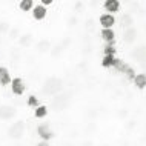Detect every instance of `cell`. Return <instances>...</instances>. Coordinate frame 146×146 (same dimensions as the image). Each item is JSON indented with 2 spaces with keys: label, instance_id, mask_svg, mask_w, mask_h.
Returning a JSON list of instances; mask_svg holds the SVG:
<instances>
[{
  "label": "cell",
  "instance_id": "4fadbf2b",
  "mask_svg": "<svg viewBox=\"0 0 146 146\" xmlns=\"http://www.w3.org/2000/svg\"><path fill=\"white\" fill-rule=\"evenodd\" d=\"M121 72H125L126 77H128L129 80H134V78H135V76H137V74H134V69L131 68V66H128V65L125 66V69L121 71Z\"/></svg>",
  "mask_w": 146,
  "mask_h": 146
},
{
  "label": "cell",
  "instance_id": "2e32d148",
  "mask_svg": "<svg viewBox=\"0 0 146 146\" xmlns=\"http://www.w3.org/2000/svg\"><path fill=\"white\" fill-rule=\"evenodd\" d=\"M28 105L33 106V108H38V100H37L34 96H31V97L28 98Z\"/></svg>",
  "mask_w": 146,
  "mask_h": 146
},
{
  "label": "cell",
  "instance_id": "9a60e30c",
  "mask_svg": "<svg viewBox=\"0 0 146 146\" xmlns=\"http://www.w3.org/2000/svg\"><path fill=\"white\" fill-rule=\"evenodd\" d=\"M33 5H34V3L31 2V0H25V2H20V8H22L23 11H29L31 8H33Z\"/></svg>",
  "mask_w": 146,
  "mask_h": 146
},
{
  "label": "cell",
  "instance_id": "ba28073f",
  "mask_svg": "<svg viewBox=\"0 0 146 146\" xmlns=\"http://www.w3.org/2000/svg\"><path fill=\"white\" fill-rule=\"evenodd\" d=\"M115 62H117V58L114 56H105L103 60H102V65L105 68H112V66H115Z\"/></svg>",
  "mask_w": 146,
  "mask_h": 146
},
{
  "label": "cell",
  "instance_id": "7a4b0ae2",
  "mask_svg": "<svg viewBox=\"0 0 146 146\" xmlns=\"http://www.w3.org/2000/svg\"><path fill=\"white\" fill-rule=\"evenodd\" d=\"M11 88H13L14 94L20 96V94H23V91H25V85H23V82L20 78H14V80L11 82Z\"/></svg>",
  "mask_w": 146,
  "mask_h": 146
},
{
  "label": "cell",
  "instance_id": "52a82bcc",
  "mask_svg": "<svg viewBox=\"0 0 146 146\" xmlns=\"http://www.w3.org/2000/svg\"><path fill=\"white\" fill-rule=\"evenodd\" d=\"M135 37H137V31L134 29V28H129V29H126V31H125V35H123L125 42L132 43L134 40H135Z\"/></svg>",
  "mask_w": 146,
  "mask_h": 146
},
{
  "label": "cell",
  "instance_id": "30bf717a",
  "mask_svg": "<svg viewBox=\"0 0 146 146\" xmlns=\"http://www.w3.org/2000/svg\"><path fill=\"white\" fill-rule=\"evenodd\" d=\"M34 14V19H37V20H42L43 17L46 15V9L43 6H35V9L33 11Z\"/></svg>",
  "mask_w": 146,
  "mask_h": 146
},
{
  "label": "cell",
  "instance_id": "ac0fdd59",
  "mask_svg": "<svg viewBox=\"0 0 146 146\" xmlns=\"http://www.w3.org/2000/svg\"><path fill=\"white\" fill-rule=\"evenodd\" d=\"M38 146H48V143H45V141H43V143H40Z\"/></svg>",
  "mask_w": 146,
  "mask_h": 146
},
{
  "label": "cell",
  "instance_id": "e0dca14e",
  "mask_svg": "<svg viewBox=\"0 0 146 146\" xmlns=\"http://www.w3.org/2000/svg\"><path fill=\"white\" fill-rule=\"evenodd\" d=\"M43 2V5H51V3H52V0H42Z\"/></svg>",
  "mask_w": 146,
  "mask_h": 146
},
{
  "label": "cell",
  "instance_id": "3957f363",
  "mask_svg": "<svg viewBox=\"0 0 146 146\" xmlns=\"http://www.w3.org/2000/svg\"><path fill=\"white\" fill-rule=\"evenodd\" d=\"M105 9L109 11V14L117 13L120 9V2H117V0H108V2H105Z\"/></svg>",
  "mask_w": 146,
  "mask_h": 146
},
{
  "label": "cell",
  "instance_id": "5b68a950",
  "mask_svg": "<svg viewBox=\"0 0 146 146\" xmlns=\"http://www.w3.org/2000/svg\"><path fill=\"white\" fill-rule=\"evenodd\" d=\"M38 134H40V137L43 140H49L51 137H52V132H51V129L46 125H40V126H38Z\"/></svg>",
  "mask_w": 146,
  "mask_h": 146
},
{
  "label": "cell",
  "instance_id": "8fae6325",
  "mask_svg": "<svg viewBox=\"0 0 146 146\" xmlns=\"http://www.w3.org/2000/svg\"><path fill=\"white\" fill-rule=\"evenodd\" d=\"M120 22H121V26H123V28H126V29H129V26L134 23L132 17H131L129 14H123V15H121V20H120Z\"/></svg>",
  "mask_w": 146,
  "mask_h": 146
},
{
  "label": "cell",
  "instance_id": "7c38bea8",
  "mask_svg": "<svg viewBox=\"0 0 146 146\" xmlns=\"http://www.w3.org/2000/svg\"><path fill=\"white\" fill-rule=\"evenodd\" d=\"M46 112H48V108H46V106H38V108H35V117L37 118L45 117Z\"/></svg>",
  "mask_w": 146,
  "mask_h": 146
},
{
  "label": "cell",
  "instance_id": "277c9868",
  "mask_svg": "<svg viewBox=\"0 0 146 146\" xmlns=\"http://www.w3.org/2000/svg\"><path fill=\"white\" fill-rule=\"evenodd\" d=\"M102 38L106 43H114V38H115V33L112 29H102Z\"/></svg>",
  "mask_w": 146,
  "mask_h": 146
},
{
  "label": "cell",
  "instance_id": "8992f818",
  "mask_svg": "<svg viewBox=\"0 0 146 146\" xmlns=\"http://www.w3.org/2000/svg\"><path fill=\"white\" fill-rule=\"evenodd\" d=\"M134 83L139 89H145L146 88V74H137L134 78Z\"/></svg>",
  "mask_w": 146,
  "mask_h": 146
},
{
  "label": "cell",
  "instance_id": "6da1fadb",
  "mask_svg": "<svg viewBox=\"0 0 146 146\" xmlns=\"http://www.w3.org/2000/svg\"><path fill=\"white\" fill-rule=\"evenodd\" d=\"M100 23L103 26V29H112V25L115 23V19H114L112 14H103L100 15Z\"/></svg>",
  "mask_w": 146,
  "mask_h": 146
},
{
  "label": "cell",
  "instance_id": "9c48e42d",
  "mask_svg": "<svg viewBox=\"0 0 146 146\" xmlns=\"http://www.w3.org/2000/svg\"><path fill=\"white\" fill-rule=\"evenodd\" d=\"M11 82L9 72H8L6 68H0V83L2 85H8Z\"/></svg>",
  "mask_w": 146,
  "mask_h": 146
},
{
  "label": "cell",
  "instance_id": "5bb4252c",
  "mask_svg": "<svg viewBox=\"0 0 146 146\" xmlns=\"http://www.w3.org/2000/svg\"><path fill=\"white\" fill-rule=\"evenodd\" d=\"M115 54V46H114V43H108V45L105 46V56H114Z\"/></svg>",
  "mask_w": 146,
  "mask_h": 146
}]
</instances>
